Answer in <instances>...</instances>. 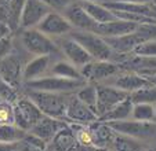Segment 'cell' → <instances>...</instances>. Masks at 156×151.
Masks as SVG:
<instances>
[{
    "label": "cell",
    "instance_id": "obj_30",
    "mask_svg": "<svg viewBox=\"0 0 156 151\" xmlns=\"http://www.w3.org/2000/svg\"><path fill=\"white\" fill-rule=\"evenodd\" d=\"M14 119V111H12V103L0 102V124H11Z\"/></svg>",
    "mask_w": 156,
    "mask_h": 151
},
{
    "label": "cell",
    "instance_id": "obj_12",
    "mask_svg": "<svg viewBox=\"0 0 156 151\" xmlns=\"http://www.w3.org/2000/svg\"><path fill=\"white\" fill-rule=\"evenodd\" d=\"M58 58H62L61 54L32 56V58L24 65V70H22V84L50 74L51 66H53V63Z\"/></svg>",
    "mask_w": 156,
    "mask_h": 151
},
{
    "label": "cell",
    "instance_id": "obj_14",
    "mask_svg": "<svg viewBox=\"0 0 156 151\" xmlns=\"http://www.w3.org/2000/svg\"><path fill=\"white\" fill-rule=\"evenodd\" d=\"M50 11L51 10L41 0H25L20 18V29L36 28Z\"/></svg>",
    "mask_w": 156,
    "mask_h": 151
},
{
    "label": "cell",
    "instance_id": "obj_26",
    "mask_svg": "<svg viewBox=\"0 0 156 151\" xmlns=\"http://www.w3.org/2000/svg\"><path fill=\"white\" fill-rule=\"evenodd\" d=\"M76 96L83 103L88 106L95 113V102H97V87L93 82H86L82 88L76 91Z\"/></svg>",
    "mask_w": 156,
    "mask_h": 151
},
{
    "label": "cell",
    "instance_id": "obj_42",
    "mask_svg": "<svg viewBox=\"0 0 156 151\" xmlns=\"http://www.w3.org/2000/svg\"><path fill=\"white\" fill-rule=\"evenodd\" d=\"M0 102H2V99H0Z\"/></svg>",
    "mask_w": 156,
    "mask_h": 151
},
{
    "label": "cell",
    "instance_id": "obj_11",
    "mask_svg": "<svg viewBox=\"0 0 156 151\" xmlns=\"http://www.w3.org/2000/svg\"><path fill=\"white\" fill-rule=\"evenodd\" d=\"M36 29L40 30L41 33H44L53 40H57V39L68 36L73 30V28L61 12L50 11L40 21Z\"/></svg>",
    "mask_w": 156,
    "mask_h": 151
},
{
    "label": "cell",
    "instance_id": "obj_1",
    "mask_svg": "<svg viewBox=\"0 0 156 151\" xmlns=\"http://www.w3.org/2000/svg\"><path fill=\"white\" fill-rule=\"evenodd\" d=\"M21 92L25 93L37 106L43 116L65 121V110H66V100H68L69 93H57L33 89H22Z\"/></svg>",
    "mask_w": 156,
    "mask_h": 151
},
{
    "label": "cell",
    "instance_id": "obj_34",
    "mask_svg": "<svg viewBox=\"0 0 156 151\" xmlns=\"http://www.w3.org/2000/svg\"><path fill=\"white\" fill-rule=\"evenodd\" d=\"M17 151H46V150H40V148H36L33 146H29L24 142H20L17 144Z\"/></svg>",
    "mask_w": 156,
    "mask_h": 151
},
{
    "label": "cell",
    "instance_id": "obj_4",
    "mask_svg": "<svg viewBox=\"0 0 156 151\" xmlns=\"http://www.w3.org/2000/svg\"><path fill=\"white\" fill-rule=\"evenodd\" d=\"M87 81L84 80H71L64 79L58 76L47 74L40 79L32 80L22 84V89H33V91H46V92H57V93H73L79 88H82Z\"/></svg>",
    "mask_w": 156,
    "mask_h": 151
},
{
    "label": "cell",
    "instance_id": "obj_9",
    "mask_svg": "<svg viewBox=\"0 0 156 151\" xmlns=\"http://www.w3.org/2000/svg\"><path fill=\"white\" fill-rule=\"evenodd\" d=\"M54 41H55L57 47H58L62 58L66 59L68 62H71L72 65H75V66L79 67V69L83 67L84 65H87L88 62L93 61L90 54L69 35L65 36V37L57 39V40H54Z\"/></svg>",
    "mask_w": 156,
    "mask_h": 151
},
{
    "label": "cell",
    "instance_id": "obj_10",
    "mask_svg": "<svg viewBox=\"0 0 156 151\" xmlns=\"http://www.w3.org/2000/svg\"><path fill=\"white\" fill-rule=\"evenodd\" d=\"M97 87V102H95V114L97 117H102L108 113L113 106L120 103L126 98H129L130 93L119 89L116 87L108 84H95Z\"/></svg>",
    "mask_w": 156,
    "mask_h": 151
},
{
    "label": "cell",
    "instance_id": "obj_32",
    "mask_svg": "<svg viewBox=\"0 0 156 151\" xmlns=\"http://www.w3.org/2000/svg\"><path fill=\"white\" fill-rule=\"evenodd\" d=\"M12 47H14V35L0 39V59L9 55L12 51Z\"/></svg>",
    "mask_w": 156,
    "mask_h": 151
},
{
    "label": "cell",
    "instance_id": "obj_22",
    "mask_svg": "<svg viewBox=\"0 0 156 151\" xmlns=\"http://www.w3.org/2000/svg\"><path fill=\"white\" fill-rule=\"evenodd\" d=\"M80 4L87 11V14L93 18V21L95 23H104V22L118 19L116 15L108 7L104 6L102 3H84V2H80Z\"/></svg>",
    "mask_w": 156,
    "mask_h": 151
},
{
    "label": "cell",
    "instance_id": "obj_43",
    "mask_svg": "<svg viewBox=\"0 0 156 151\" xmlns=\"http://www.w3.org/2000/svg\"><path fill=\"white\" fill-rule=\"evenodd\" d=\"M14 151H17V150H14Z\"/></svg>",
    "mask_w": 156,
    "mask_h": 151
},
{
    "label": "cell",
    "instance_id": "obj_28",
    "mask_svg": "<svg viewBox=\"0 0 156 151\" xmlns=\"http://www.w3.org/2000/svg\"><path fill=\"white\" fill-rule=\"evenodd\" d=\"M133 55L144 56V58H156V39H149L140 43L133 49Z\"/></svg>",
    "mask_w": 156,
    "mask_h": 151
},
{
    "label": "cell",
    "instance_id": "obj_38",
    "mask_svg": "<svg viewBox=\"0 0 156 151\" xmlns=\"http://www.w3.org/2000/svg\"><path fill=\"white\" fill-rule=\"evenodd\" d=\"M148 80H149L151 82H152L153 85H156V73H153V76H151V77H147Z\"/></svg>",
    "mask_w": 156,
    "mask_h": 151
},
{
    "label": "cell",
    "instance_id": "obj_15",
    "mask_svg": "<svg viewBox=\"0 0 156 151\" xmlns=\"http://www.w3.org/2000/svg\"><path fill=\"white\" fill-rule=\"evenodd\" d=\"M68 22L72 25V28L76 30H88V32H93L97 23L93 21V18L87 14L83 6L80 4V2H76V3L71 4L69 7L64 10L61 12Z\"/></svg>",
    "mask_w": 156,
    "mask_h": 151
},
{
    "label": "cell",
    "instance_id": "obj_21",
    "mask_svg": "<svg viewBox=\"0 0 156 151\" xmlns=\"http://www.w3.org/2000/svg\"><path fill=\"white\" fill-rule=\"evenodd\" d=\"M50 74L58 76V77H64V79H71V80H84L82 77L80 69L72 65L64 58H58L53 63L50 70ZM86 81V80H84Z\"/></svg>",
    "mask_w": 156,
    "mask_h": 151
},
{
    "label": "cell",
    "instance_id": "obj_19",
    "mask_svg": "<svg viewBox=\"0 0 156 151\" xmlns=\"http://www.w3.org/2000/svg\"><path fill=\"white\" fill-rule=\"evenodd\" d=\"M131 110H133V102L129 98L122 100L116 106H113L108 113H105L102 117H100V121L102 122H113V121H124V119L131 118Z\"/></svg>",
    "mask_w": 156,
    "mask_h": 151
},
{
    "label": "cell",
    "instance_id": "obj_24",
    "mask_svg": "<svg viewBox=\"0 0 156 151\" xmlns=\"http://www.w3.org/2000/svg\"><path fill=\"white\" fill-rule=\"evenodd\" d=\"M111 151H145V148L142 147V142L140 140L116 133L111 146Z\"/></svg>",
    "mask_w": 156,
    "mask_h": 151
},
{
    "label": "cell",
    "instance_id": "obj_31",
    "mask_svg": "<svg viewBox=\"0 0 156 151\" xmlns=\"http://www.w3.org/2000/svg\"><path fill=\"white\" fill-rule=\"evenodd\" d=\"M51 11H57V12H62L66 7H69L71 4L76 3L77 0H41Z\"/></svg>",
    "mask_w": 156,
    "mask_h": 151
},
{
    "label": "cell",
    "instance_id": "obj_16",
    "mask_svg": "<svg viewBox=\"0 0 156 151\" xmlns=\"http://www.w3.org/2000/svg\"><path fill=\"white\" fill-rule=\"evenodd\" d=\"M138 26H140L138 23L129 22V21H123V19H119L118 18V19H115V21L97 23L93 32L104 39L119 37V36H124V35H129V33L136 32V30L138 29Z\"/></svg>",
    "mask_w": 156,
    "mask_h": 151
},
{
    "label": "cell",
    "instance_id": "obj_5",
    "mask_svg": "<svg viewBox=\"0 0 156 151\" xmlns=\"http://www.w3.org/2000/svg\"><path fill=\"white\" fill-rule=\"evenodd\" d=\"M109 126L119 135H124L140 142L156 139V122H142L136 119H124V121L108 122Z\"/></svg>",
    "mask_w": 156,
    "mask_h": 151
},
{
    "label": "cell",
    "instance_id": "obj_13",
    "mask_svg": "<svg viewBox=\"0 0 156 151\" xmlns=\"http://www.w3.org/2000/svg\"><path fill=\"white\" fill-rule=\"evenodd\" d=\"M100 84L112 85V87L119 88V89L124 91V92L131 93V92H134V91L140 89V88L152 85V82H151L145 76L140 74V73L126 70V72L116 73V74L112 76L111 79H108L106 81H104V82H100Z\"/></svg>",
    "mask_w": 156,
    "mask_h": 151
},
{
    "label": "cell",
    "instance_id": "obj_25",
    "mask_svg": "<svg viewBox=\"0 0 156 151\" xmlns=\"http://www.w3.org/2000/svg\"><path fill=\"white\" fill-rule=\"evenodd\" d=\"M131 119L142 122H155V105H151V103H133Z\"/></svg>",
    "mask_w": 156,
    "mask_h": 151
},
{
    "label": "cell",
    "instance_id": "obj_20",
    "mask_svg": "<svg viewBox=\"0 0 156 151\" xmlns=\"http://www.w3.org/2000/svg\"><path fill=\"white\" fill-rule=\"evenodd\" d=\"M48 144L53 146L55 151H69L72 147H75L76 146V137H75V133L69 126V124H66L64 128L59 129Z\"/></svg>",
    "mask_w": 156,
    "mask_h": 151
},
{
    "label": "cell",
    "instance_id": "obj_33",
    "mask_svg": "<svg viewBox=\"0 0 156 151\" xmlns=\"http://www.w3.org/2000/svg\"><path fill=\"white\" fill-rule=\"evenodd\" d=\"M14 32L10 29V26L4 22H0V39L3 37H9V36H12Z\"/></svg>",
    "mask_w": 156,
    "mask_h": 151
},
{
    "label": "cell",
    "instance_id": "obj_36",
    "mask_svg": "<svg viewBox=\"0 0 156 151\" xmlns=\"http://www.w3.org/2000/svg\"><path fill=\"white\" fill-rule=\"evenodd\" d=\"M119 2H129V3L136 4H152L155 0H119Z\"/></svg>",
    "mask_w": 156,
    "mask_h": 151
},
{
    "label": "cell",
    "instance_id": "obj_6",
    "mask_svg": "<svg viewBox=\"0 0 156 151\" xmlns=\"http://www.w3.org/2000/svg\"><path fill=\"white\" fill-rule=\"evenodd\" d=\"M12 111H14L12 124H15L18 128L27 132L43 117L37 106L22 92L20 93L17 100L12 103Z\"/></svg>",
    "mask_w": 156,
    "mask_h": 151
},
{
    "label": "cell",
    "instance_id": "obj_7",
    "mask_svg": "<svg viewBox=\"0 0 156 151\" xmlns=\"http://www.w3.org/2000/svg\"><path fill=\"white\" fill-rule=\"evenodd\" d=\"M119 72H120L119 65L112 61H95V59H93L91 62H88L87 65L80 67L82 77L87 82H93V84H100V82L106 81Z\"/></svg>",
    "mask_w": 156,
    "mask_h": 151
},
{
    "label": "cell",
    "instance_id": "obj_18",
    "mask_svg": "<svg viewBox=\"0 0 156 151\" xmlns=\"http://www.w3.org/2000/svg\"><path fill=\"white\" fill-rule=\"evenodd\" d=\"M87 126L88 131H90V135H91L93 147L108 148L112 146L116 132L109 126L108 122H102L100 119H97V121L88 124Z\"/></svg>",
    "mask_w": 156,
    "mask_h": 151
},
{
    "label": "cell",
    "instance_id": "obj_2",
    "mask_svg": "<svg viewBox=\"0 0 156 151\" xmlns=\"http://www.w3.org/2000/svg\"><path fill=\"white\" fill-rule=\"evenodd\" d=\"M72 39L77 41L83 48L90 54L93 59L95 61H112L115 63H119V56L120 54L115 52L111 47L106 44L105 39L101 36L95 35L94 32H88V30H76L73 29L69 33Z\"/></svg>",
    "mask_w": 156,
    "mask_h": 151
},
{
    "label": "cell",
    "instance_id": "obj_8",
    "mask_svg": "<svg viewBox=\"0 0 156 151\" xmlns=\"http://www.w3.org/2000/svg\"><path fill=\"white\" fill-rule=\"evenodd\" d=\"M97 119V114L86 103H83L76 96V93H69L66 100V110H65V121L68 124L88 125Z\"/></svg>",
    "mask_w": 156,
    "mask_h": 151
},
{
    "label": "cell",
    "instance_id": "obj_35",
    "mask_svg": "<svg viewBox=\"0 0 156 151\" xmlns=\"http://www.w3.org/2000/svg\"><path fill=\"white\" fill-rule=\"evenodd\" d=\"M17 150V144H6V143H0V151H14Z\"/></svg>",
    "mask_w": 156,
    "mask_h": 151
},
{
    "label": "cell",
    "instance_id": "obj_41",
    "mask_svg": "<svg viewBox=\"0 0 156 151\" xmlns=\"http://www.w3.org/2000/svg\"><path fill=\"white\" fill-rule=\"evenodd\" d=\"M155 122H156V103H155Z\"/></svg>",
    "mask_w": 156,
    "mask_h": 151
},
{
    "label": "cell",
    "instance_id": "obj_37",
    "mask_svg": "<svg viewBox=\"0 0 156 151\" xmlns=\"http://www.w3.org/2000/svg\"><path fill=\"white\" fill-rule=\"evenodd\" d=\"M77 2H84V3H105L108 0H77Z\"/></svg>",
    "mask_w": 156,
    "mask_h": 151
},
{
    "label": "cell",
    "instance_id": "obj_39",
    "mask_svg": "<svg viewBox=\"0 0 156 151\" xmlns=\"http://www.w3.org/2000/svg\"><path fill=\"white\" fill-rule=\"evenodd\" d=\"M90 151H111V150H108V148H100V147H93Z\"/></svg>",
    "mask_w": 156,
    "mask_h": 151
},
{
    "label": "cell",
    "instance_id": "obj_23",
    "mask_svg": "<svg viewBox=\"0 0 156 151\" xmlns=\"http://www.w3.org/2000/svg\"><path fill=\"white\" fill-rule=\"evenodd\" d=\"M27 135V131L18 128L15 124H0V143L18 144Z\"/></svg>",
    "mask_w": 156,
    "mask_h": 151
},
{
    "label": "cell",
    "instance_id": "obj_3",
    "mask_svg": "<svg viewBox=\"0 0 156 151\" xmlns=\"http://www.w3.org/2000/svg\"><path fill=\"white\" fill-rule=\"evenodd\" d=\"M17 43L27 51L30 56L39 55H53V54H61L55 41L37 30L36 28L32 29H20L17 30Z\"/></svg>",
    "mask_w": 156,
    "mask_h": 151
},
{
    "label": "cell",
    "instance_id": "obj_27",
    "mask_svg": "<svg viewBox=\"0 0 156 151\" xmlns=\"http://www.w3.org/2000/svg\"><path fill=\"white\" fill-rule=\"evenodd\" d=\"M130 100L133 103H156V85H148V87L140 88L130 93Z\"/></svg>",
    "mask_w": 156,
    "mask_h": 151
},
{
    "label": "cell",
    "instance_id": "obj_29",
    "mask_svg": "<svg viewBox=\"0 0 156 151\" xmlns=\"http://www.w3.org/2000/svg\"><path fill=\"white\" fill-rule=\"evenodd\" d=\"M21 91L17 89L15 87H12L11 84L3 80L0 77V99L4 100V102H10V103H14L17 100V98L20 96Z\"/></svg>",
    "mask_w": 156,
    "mask_h": 151
},
{
    "label": "cell",
    "instance_id": "obj_17",
    "mask_svg": "<svg viewBox=\"0 0 156 151\" xmlns=\"http://www.w3.org/2000/svg\"><path fill=\"white\" fill-rule=\"evenodd\" d=\"M66 124H68L66 121H61V119H55V118H50V117L43 116L28 132L36 135L37 137H40L41 140H44L48 144L53 140V137L55 136L57 132L61 128H64Z\"/></svg>",
    "mask_w": 156,
    "mask_h": 151
},
{
    "label": "cell",
    "instance_id": "obj_40",
    "mask_svg": "<svg viewBox=\"0 0 156 151\" xmlns=\"http://www.w3.org/2000/svg\"><path fill=\"white\" fill-rule=\"evenodd\" d=\"M145 151H156V143L152 144V146H149L148 148H145Z\"/></svg>",
    "mask_w": 156,
    "mask_h": 151
}]
</instances>
